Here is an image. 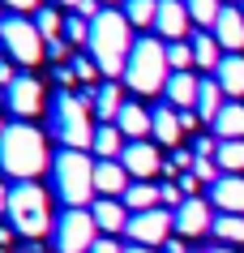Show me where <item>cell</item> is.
Segmentation results:
<instances>
[{
  "label": "cell",
  "mask_w": 244,
  "mask_h": 253,
  "mask_svg": "<svg viewBox=\"0 0 244 253\" xmlns=\"http://www.w3.org/2000/svg\"><path fill=\"white\" fill-rule=\"evenodd\" d=\"M90 214H95L99 232H107V236H116V232L129 227V206L120 198H95L90 202Z\"/></svg>",
  "instance_id": "cell-18"
},
{
  "label": "cell",
  "mask_w": 244,
  "mask_h": 253,
  "mask_svg": "<svg viewBox=\"0 0 244 253\" xmlns=\"http://www.w3.org/2000/svg\"><path fill=\"white\" fill-rule=\"evenodd\" d=\"M210 129H214L218 142H244V103H231L227 99V107L218 112V120Z\"/></svg>",
  "instance_id": "cell-23"
},
{
  "label": "cell",
  "mask_w": 244,
  "mask_h": 253,
  "mask_svg": "<svg viewBox=\"0 0 244 253\" xmlns=\"http://www.w3.org/2000/svg\"><path fill=\"white\" fill-rule=\"evenodd\" d=\"M4 107H9L17 120H35L43 112V82L35 78V73H17V78L4 86Z\"/></svg>",
  "instance_id": "cell-10"
},
{
  "label": "cell",
  "mask_w": 244,
  "mask_h": 253,
  "mask_svg": "<svg viewBox=\"0 0 244 253\" xmlns=\"http://www.w3.org/2000/svg\"><path fill=\"white\" fill-rule=\"evenodd\" d=\"M0 4H4V0H0Z\"/></svg>",
  "instance_id": "cell-53"
},
{
  "label": "cell",
  "mask_w": 244,
  "mask_h": 253,
  "mask_svg": "<svg viewBox=\"0 0 244 253\" xmlns=\"http://www.w3.org/2000/svg\"><path fill=\"white\" fill-rule=\"evenodd\" d=\"M210 253H236V249H231V245H218V249H210Z\"/></svg>",
  "instance_id": "cell-48"
},
{
  "label": "cell",
  "mask_w": 244,
  "mask_h": 253,
  "mask_svg": "<svg viewBox=\"0 0 244 253\" xmlns=\"http://www.w3.org/2000/svg\"><path fill=\"white\" fill-rule=\"evenodd\" d=\"M124 146H129V137H124L116 125H99V129H95V142H90V150H95L99 159H120Z\"/></svg>",
  "instance_id": "cell-26"
},
{
  "label": "cell",
  "mask_w": 244,
  "mask_h": 253,
  "mask_svg": "<svg viewBox=\"0 0 244 253\" xmlns=\"http://www.w3.org/2000/svg\"><path fill=\"white\" fill-rule=\"evenodd\" d=\"M47 120H52V133H56V142L65 150H86L95 142L99 125H90V103H86L81 94H73V90H60L52 99Z\"/></svg>",
  "instance_id": "cell-5"
},
{
  "label": "cell",
  "mask_w": 244,
  "mask_h": 253,
  "mask_svg": "<svg viewBox=\"0 0 244 253\" xmlns=\"http://www.w3.org/2000/svg\"><path fill=\"white\" fill-rule=\"evenodd\" d=\"M95 232H99V223L90 211H69L65 206V214L52 223V249L56 253H90L95 249Z\"/></svg>",
  "instance_id": "cell-8"
},
{
  "label": "cell",
  "mask_w": 244,
  "mask_h": 253,
  "mask_svg": "<svg viewBox=\"0 0 244 253\" xmlns=\"http://www.w3.org/2000/svg\"><path fill=\"white\" fill-rule=\"evenodd\" d=\"M197 90H202L197 73H172L163 86V103H172L176 112H197Z\"/></svg>",
  "instance_id": "cell-15"
},
{
  "label": "cell",
  "mask_w": 244,
  "mask_h": 253,
  "mask_svg": "<svg viewBox=\"0 0 244 253\" xmlns=\"http://www.w3.org/2000/svg\"><path fill=\"white\" fill-rule=\"evenodd\" d=\"M223 107H227V94H223V86H218L214 78H202V90H197V116H202L206 125H214Z\"/></svg>",
  "instance_id": "cell-24"
},
{
  "label": "cell",
  "mask_w": 244,
  "mask_h": 253,
  "mask_svg": "<svg viewBox=\"0 0 244 253\" xmlns=\"http://www.w3.org/2000/svg\"><path fill=\"white\" fill-rule=\"evenodd\" d=\"M65 39L73 43V47H86V43H90V22L77 17V13H69L65 17Z\"/></svg>",
  "instance_id": "cell-34"
},
{
  "label": "cell",
  "mask_w": 244,
  "mask_h": 253,
  "mask_svg": "<svg viewBox=\"0 0 244 253\" xmlns=\"http://www.w3.org/2000/svg\"><path fill=\"white\" fill-rule=\"evenodd\" d=\"M124 206H129V214H141V211H154V206H163L159 202V185H150V180H133V185L124 189Z\"/></svg>",
  "instance_id": "cell-27"
},
{
  "label": "cell",
  "mask_w": 244,
  "mask_h": 253,
  "mask_svg": "<svg viewBox=\"0 0 244 253\" xmlns=\"http://www.w3.org/2000/svg\"><path fill=\"white\" fill-rule=\"evenodd\" d=\"M9 223H13L17 236L26 240H39L52 232V206H47V193H43L35 180H17L9 189Z\"/></svg>",
  "instance_id": "cell-6"
},
{
  "label": "cell",
  "mask_w": 244,
  "mask_h": 253,
  "mask_svg": "<svg viewBox=\"0 0 244 253\" xmlns=\"http://www.w3.org/2000/svg\"><path fill=\"white\" fill-rule=\"evenodd\" d=\"M172 78V65H167V43L154 39V35H141L129 52V65H124V86L137 94H163Z\"/></svg>",
  "instance_id": "cell-3"
},
{
  "label": "cell",
  "mask_w": 244,
  "mask_h": 253,
  "mask_svg": "<svg viewBox=\"0 0 244 253\" xmlns=\"http://www.w3.org/2000/svg\"><path fill=\"white\" fill-rule=\"evenodd\" d=\"M116 129H120L129 142H146V133L154 129V120H150V112L141 103H124L120 116H116Z\"/></svg>",
  "instance_id": "cell-22"
},
{
  "label": "cell",
  "mask_w": 244,
  "mask_h": 253,
  "mask_svg": "<svg viewBox=\"0 0 244 253\" xmlns=\"http://www.w3.org/2000/svg\"><path fill=\"white\" fill-rule=\"evenodd\" d=\"M193 155H202V159H214V155H218V137H197Z\"/></svg>",
  "instance_id": "cell-38"
},
{
  "label": "cell",
  "mask_w": 244,
  "mask_h": 253,
  "mask_svg": "<svg viewBox=\"0 0 244 253\" xmlns=\"http://www.w3.org/2000/svg\"><path fill=\"white\" fill-rule=\"evenodd\" d=\"M214 39L223 52H244V9H236V4H223V13H218L214 22Z\"/></svg>",
  "instance_id": "cell-16"
},
{
  "label": "cell",
  "mask_w": 244,
  "mask_h": 253,
  "mask_svg": "<svg viewBox=\"0 0 244 253\" xmlns=\"http://www.w3.org/2000/svg\"><path fill=\"white\" fill-rule=\"evenodd\" d=\"M240 4H244V0H240Z\"/></svg>",
  "instance_id": "cell-54"
},
{
  "label": "cell",
  "mask_w": 244,
  "mask_h": 253,
  "mask_svg": "<svg viewBox=\"0 0 244 253\" xmlns=\"http://www.w3.org/2000/svg\"><path fill=\"white\" fill-rule=\"evenodd\" d=\"M150 120H154V129L150 133L159 137L163 146H180V137H184V125H180V112L172 103H159L154 112H150Z\"/></svg>",
  "instance_id": "cell-21"
},
{
  "label": "cell",
  "mask_w": 244,
  "mask_h": 253,
  "mask_svg": "<svg viewBox=\"0 0 244 253\" xmlns=\"http://www.w3.org/2000/svg\"><path fill=\"white\" fill-rule=\"evenodd\" d=\"M56 82H60V90H65V86H73V82H77L73 65H56Z\"/></svg>",
  "instance_id": "cell-41"
},
{
  "label": "cell",
  "mask_w": 244,
  "mask_h": 253,
  "mask_svg": "<svg viewBox=\"0 0 244 253\" xmlns=\"http://www.w3.org/2000/svg\"><path fill=\"white\" fill-rule=\"evenodd\" d=\"M210 202L223 214H244V176H218L210 185Z\"/></svg>",
  "instance_id": "cell-19"
},
{
  "label": "cell",
  "mask_w": 244,
  "mask_h": 253,
  "mask_svg": "<svg viewBox=\"0 0 244 253\" xmlns=\"http://www.w3.org/2000/svg\"><path fill=\"white\" fill-rule=\"evenodd\" d=\"M163 253H189V249H184L180 240H167V245H163Z\"/></svg>",
  "instance_id": "cell-45"
},
{
  "label": "cell",
  "mask_w": 244,
  "mask_h": 253,
  "mask_svg": "<svg viewBox=\"0 0 244 253\" xmlns=\"http://www.w3.org/2000/svg\"><path fill=\"white\" fill-rule=\"evenodd\" d=\"M193 253H202V249H193Z\"/></svg>",
  "instance_id": "cell-52"
},
{
  "label": "cell",
  "mask_w": 244,
  "mask_h": 253,
  "mask_svg": "<svg viewBox=\"0 0 244 253\" xmlns=\"http://www.w3.org/2000/svg\"><path fill=\"white\" fill-rule=\"evenodd\" d=\"M133 26L124 9H103V13L90 22V43H86V56H95L99 73L107 82L124 78V65H129V52H133Z\"/></svg>",
  "instance_id": "cell-1"
},
{
  "label": "cell",
  "mask_w": 244,
  "mask_h": 253,
  "mask_svg": "<svg viewBox=\"0 0 244 253\" xmlns=\"http://www.w3.org/2000/svg\"><path fill=\"white\" fill-rule=\"evenodd\" d=\"M193 176L206 180V185H214L218 176H223V168H218V159H202V155H197V159H193Z\"/></svg>",
  "instance_id": "cell-36"
},
{
  "label": "cell",
  "mask_w": 244,
  "mask_h": 253,
  "mask_svg": "<svg viewBox=\"0 0 244 253\" xmlns=\"http://www.w3.org/2000/svg\"><path fill=\"white\" fill-rule=\"evenodd\" d=\"M0 47L9 52L13 65H26V69H35L47 56V39L39 35L35 17H22V13H9L0 22Z\"/></svg>",
  "instance_id": "cell-7"
},
{
  "label": "cell",
  "mask_w": 244,
  "mask_h": 253,
  "mask_svg": "<svg viewBox=\"0 0 244 253\" xmlns=\"http://www.w3.org/2000/svg\"><path fill=\"white\" fill-rule=\"evenodd\" d=\"M172 214H176V232L180 236H206V232L214 227L210 202H202V198H184V206L172 211Z\"/></svg>",
  "instance_id": "cell-14"
},
{
  "label": "cell",
  "mask_w": 244,
  "mask_h": 253,
  "mask_svg": "<svg viewBox=\"0 0 244 253\" xmlns=\"http://www.w3.org/2000/svg\"><path fill=\"white\" fill-rule=\"evenodd\" d=\"M189 4V17L197 22V30H214L218 13H223V0H184Z\"/></svg>",
  "instance_id": "cell-30"
},
{
  "label": "cell",
  "mask_w": 244,
  "mask_h": 253,
  "mask_svg": "<svg viewBox=\"0 0 244 253\" xmlns=\"http://www.w3.org/2000/svg\"><path fill=\"white\" fill-rule=\"evenodd\" d=\"M43 168H52L43 133L35 125H26V120L9 125V133L0 137V172L13 176V180H35Z\"/></svg>",
  "instance_id": "cell-2"
},
{
  "label": "cell",
  "mask_w": 244,
  "mask_h": 253,
  "mask_svg": "<svg viewBox=\"0 0 244 253\" xmlns=\"http://www.w3.org/2000/svg\"><path fill=\"white\" fill-rule=\"evenodd\" d=\"M218 168L223 176H240L244 172V142H218Z\"/></svg>",
  "instance_id": "cell-32"
},
{
  "label": "cell",
  "mask_w": 244,
  "mask_h": 253,
  "mask_svg": "<svg viewBox=\"0 0 244 253\" xmlns=\"http://www.w3.org/2000/svg\"><path fill=\"white\" fill-rule=\"evenodd\" d=\"M159 202H163V206H172V211H180V206H184V189L167 180V185H159Z\"/></svg>",
  "instance_id": "cell-37"
},
{
  "label": "cell",
  "mask_w": 244,
  "mask_h": 253,
  "mask_svg": "<svg viewBox=\"0 0 244 253\" xmlns=\"http://www.w3.org/2000/svg\"><path fill=\"white\" fill-rule=\"evenodd\" d=\"M189 4L184 0H159V17H154V30H159L163 43H184L189 39Z\"/></svg>",
  "instance_id": "cell-11"
},
{
  "label": "cell",
  "mask_w": 244,
  "mask_h": 253,
  "mask_svg": "<svg viewBox=\"0 0 244 253\" xmlns=\"http://www.w3.org/2000/svg\"><path fill=\"white\" fill-rule=\"evenodd\" d=\"M69 65H73V73H77V82L95 86V78H99V65H95V56H73Z\"/></svg>",
  "instance_id": "cell-35"
},
{
  "label": "cell",
  "mask_w": 244,
  "mask_h": 253,
  "mask_svg": "<svg viewBox=\"0 0 244 253\" xmlns=\"http://www.w3.org/2000/svg\"><path fill=\"white\" fill-rule=\"evenodd\" d=\"M124 253H154V249H150V245H129Z\"/></svg>",
  "instance_id": "cell-47"
},
{
  "label": "cell",
  "mask_w": 244,
  "mask_h": 253,
  "mask_svg": "<svg viewBox=\"0 0 244 253\" xmlns=\"http://www.w3.org/2000/svg\"><path fill=\"white\" fill-rule=\"evenodd\" d=\"M81 99L90 103V112H95L103 125H116L120 107L129 103V99H124V86H120V82H99V86H86V94H81Z\"/></svg>",
  "instance_id": "cell-12"
},
{
  "label": "cell",
  "mask_w": 244,
  "mask_h": 253,
  "mask_svg": "<svg viewBox=\"0 0 244 253\" xmlns=\"http://www.w3.org/2000/svg\"><path fill=\"white\" fill-rule=\"evenodd\" d=\"M189 43H193V60H197V69H210V73H214V69L223 65V47H218L214 30H197Z\"/></svg>",
  "instance_id": "cell-25"
},
{
  "label": "cell",
  "mask_w": 244,
  "mask_h": 253,
  "mask_svg": "<svg viewBox=\"0 0 244 253\" xmlns=\"http://www.w3.org/2000/svg\"><path fill=\"white\" fill-rule=\"evenodd\" d=\"M167 65H172V73H193V43H167Z\"/></svg>",
  "instance_id": "cell-33"
},
{
  "label": "cell",
  "mask_w": 244,
  "mask_h": 253,
  "mask_svg": "<svg viewBox=\"0 0 244 253\" xmlns=\"http://www.w3.org/2000/svg\"><path fill=\"white\" fill-rule=\"evenodd\" d=\"M0 211L9 214V189H4V185H0Z\"/></svg>",
  "instance_id": "cell-46"
},
{
  "label": "cell",
  "mask_w": 244,
  "mask_h": 253,
  "mask_svg": "<svg viewBox=\"0 0 244 253\" xmlns=\"http://www.w3.org/2000/svg\"><path fill=\"white\" fill-rule=\"evenodd\" d=\"M99 4H103V9H111V4H116V0H99Z\"/></svg>",
  "instance_id": "cell-51"
},
{
  "label": "cell",
  "mask_w": 244,
  "mask_h": 253,
  "mask_svg": "<svg viewBox=\"0 0 244 253\" xmlns=\"http://www.w3.org/2000/svg\"><path fill=\"white\" fill-rule=\"evenodd\" d=\"M60 4H65V9H77V4H81V0H60Z\"/></svg>",
  "instance_id": "cell-49"
},
{
  "label": "cell",
  "mask_w": 244,
  "mask_h": 253,
  "mask_svg": "<svg viewBox=\"0 0 244 253\" xmlns=\"http://www.w3.org/2000/svg\"><path fill=\"white\" fill-rule=\"evenodd\" d=\"M4 133H9V125H4V120H0V137H4Z\"/></svg>",
  "instance_id": "cell-50"
},
{
  "label": "cell",
  "mask_w": 244,
  "mask_h": 253,
  "mask_svg": "<svg viewBox=\"0 0 244 253\" xmlns=\"http://www.w3.org/2000/svg\"><path fill=\"white\" fill-rule=\"evenodd\" d=\"M17 78V69H13V60H0V86H9V82Z\"/></svg>",
  "instance_id": "cell-43"
},
{
  "label": "cell",
  "mask_w": 244,
  "mask_h": 253,
  "mask_svg": "<svg viewBox=\"0 0 244 253\" xmlns=\"http://www.w3.org/2000/svg\"><path fill=\"white\" fill-rule=\"evenodd\" d=\"M197 120H202L197 112H180V125H184V133H189V129H197Z\"/></svg>",
  "instance_id": "cell-44"
},
{
  "label": "cell",
  "mask_w": 244,
  "mask_h": 253,
  "mask_svg": "<svg viewBox=\"0 0 244 253\" xmlns=\"http://www.w3.org/2000/svg\"><path fill=\"white\" fill-rule=\"evenodd\" d=\"M129 240L133 245H167L172 232H176V214L167 211V206H154V211H141V214H129Z\"/></svg>",
  "instance_id": "cell-9"
},
{
  "label": "cell",
  "mask_w": 244,
  "mask_h": 253,
  "mask_svg": "<svg viewBox=\"0 0 244 253\" xmlns=\"http://www.w3.org/2000/svg\"><path fill=\"white\" fill-rule=\"evenodd\" d=\"M214 82L223 86V94H227L231 103H240V99H244V56L227 52V56H223V65L214 69Z\"/></svg>",
  "instance_id": "cell-20"
},
{
  "label": "cell",
  "mask_w": 244,
  "mask_h": 253,
  "mask_svg": "<svg viewBox=\"0 0 244 253\" xmlns=\"http://www.w3.org/2000/svg\"><path fill=\"white\" fill-rule=\"evenodd\" d=\"M120 163H124V172L133 176V180H150V176H159L163 168H167L163 155H159V146H150V142H129L124 155H120Z\"/></svg>",
  "instance_id": "cell-13"
},
{
  "label": "cell",
  "mask_w": 244,
  "mask_h": 253,
  "mask_svg": "<svg viewBox=\"0 0 244 253\" xmlns=\"http://www.w3.org/2000/svg\"><path fill=\"white\" fill-rule=\"evenodd\" d=\"M4 4H9L13 13H22V17H26V13H39V9H43V0H4Z\"/></svg>",
  "instance_id": "cell-39"
},
{
  "label": "cell",
  "mask_w": 244,
  "mask_h": 253,
  "mask_svg": "<svg viewBox=\"0 0 244 253\" xmlns=\"http://www.w3.org/2000/svg\"><path fill=\"white\" fill-rule=\"evenodd\" d=\"M129 185H133V176L124 172L120 159H99L95 163V193H103V198H124Z\"/></svg>",
  "instance_id": "cell-17"
},
{
  "label": "cell",
  "mask_w": 244,
  "mask_h": 253,
  "mask_svg": "<svg viewBox=\"0 0 244 253\" xmlns=\"http://www.w3.org/2000/svg\"><path fill=\"white\" fill-rule=\"evenodd\" d=\"M210 232H214L223 245H231V249H236V245H244V214H218Z\"/></svg>",
  "instance_id": "cell-29"
},
{
  "label": "cell",
  "mask_w": 244,
  "mask_h": 253,
  "mask_svg": "<svg viewBox=\"0 0 244 253\" xmlns=\"http://www.w3.org/2000/svg\"><path fill=\"white\" fill-rule=\"evenodd\" d=\"M52 180L69 211H90V202H95V163H90L86 150H60L52 159Z\"/></svg>",
  "instance_id": "cell-4"
},
{
  "label": "cell",
  "mask_w": 244,
  "mask_h": 253,
  "mask_svg": "<svg viewBox=\"0 0 244 253\" xmlns=\"http://www.w3.org/2000/svg\"><path fill=\"white\" fill-rule=\"evenodd\" d=\"M124 17L133 30H154V17H159V0H124Z\"/></svg>",
  "instance_id": "cell-28"
},
{
  "label": "cell",
  "mask_w": 244,
  "mask_h": 253,
  "mask_svg": "<svg viewBox=\"0 0 244 253\" xmlns=\"http://www.w3.org/2000/svg\"><path fill=\"white\" fill-rule=\"evenodd\" d=\"M90 253H124V249H120L111 236H103V240H95V249H90Z\"/></svg>",
  "instance_id": "cell-42"
},
{
  "label": "cell",
  "mask_w": 244,
  "mask_h": 253,
  "mask_svg": "<svg viewBox=\"0 0 244 253\" xmlns=\"http://www.w3.org/2000/svg\"><path fill=\"white\" fill-rule=\"evenodd\" d=\"M73 13H77V17H86V22H95V17L103 13V4H99V0H81V4L73 9Z\"/></svg>",
  "instance_id": "cell-40"
},
{
  "label": "cell",
  "mask_w": 244,
  "mask_h": 253,
  "mask_svg": "<svg viewBox=\"0 0 244 253\" xmlns=\"http://www.w3.org/2000/svg\"><path fill=\"white\" fill-rule=\"evenodd\" d=\"M35 26H39V35L47 43L65 39V17H60V9H52V4H43L39 13H35Z\"/></svg>",
  "instance_id": "cell-31"
}]
</instances>
